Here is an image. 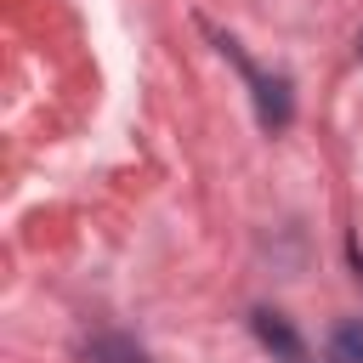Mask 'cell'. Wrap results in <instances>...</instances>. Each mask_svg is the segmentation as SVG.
<instances>
[{"instance_id": "cell-6", "label": "cell", "mask_w": 363, "mask_h": 363, "mask_svg": "<svg viewBox=\"0 0 363 363\" xmlns=\"http://www.w3.org/2000/svg\"><path fill=\"white\" fill-rule=\"evenodd\" d=\"M357 57H363V40H357Z\"/></svg>"}, {"instance_id": "cell-2", "label": "cell", "mask_w": 363, "mask_h": 363, "mask_svg": "<svg viewBox=\"0 0 363 363\" xmlns=\"http://www.w3.org/2000/svg\"><path fill=\"white\" fill-rule=\"evenodd\" d=\"M79 357L85 363H147V352L125 335H91V340H79Z\"/></svg>"}, {"instance_id": "cell-5", "label": "cell", "mask_w": 363, "mask_h": 363, "mask_svg": "<svg viewBox=\"0 0 363 363\" xmlns=\"http://www.w3.org/2000/svg\"><path fill=\"white\" fill-rule=\"evenodd\" d=\"M284 363H306V352H295V357H284Z\"/></svg>"}, {"instance_id": "cell-4", "label": "cell", "mask_w": 363, "mask_h": 363, "mask_svg": "<svg viewBox=\"0 0 363 363\" xmlns=\"http://www.w3.org/2000/svg\"><path fill=\"white\" fill-rule=\"evenodd\" d=\"M255 335H261V340H267V346H272L278 357H295V352H301L295 329H289V323H284L278 312H255Z\"/></svg>"}, {"instance_id": "cell-3", "label": "cell", "mask_w": 363, "mask_h": 363, "mask_svg": "<svg viewBox=\"0 0 363 363\" xmlns=\"http://www.w3.org/2000/svg\"><path fill=\"white\" fill-rule=\"evenodd\" d=\"M329 363H363V318L335 323V335H329Z\"/></svg>"}, {"instance_id": "cell-1", "label": "cell", "mask_w": 363, "mask_h": 363, "mask_svg": "<svg viewBox=\"0 0 363 363\" xmlns=\"http://www.w3.org/2000/svg\"><path fill=\"white\" fill-rule=\"evenodd\" d=\"M221 51H227V57L244 68V79H250V91H255V113H261V125H267V130L289 125V85H284V79H267V74H255V62H244L238 40H221Z\"/></svg>"}]
</instances>
